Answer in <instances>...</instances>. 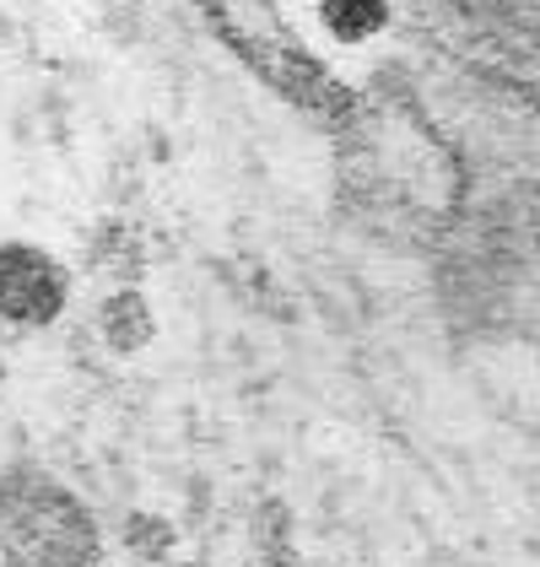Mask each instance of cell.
Here are the masks:
<instances>
[{
    "mask_svg": "<svg viewBox=\"0 0 540 567\" xmlns=\"http://www.w3.org/2000/svg\"><path fill=\"white\" fill-rule=\"evenodd\" d=\"M0 557L11 567H92L97 524L71 486L49 476L0 481Z\"/></svg>",
    "mask_w": 540,
    "mask_h": 567,
    "instance_id": "1",
    "label": "cell"
},
{
    "mask_svg": "<svg viewBox=\"0 0 540 567\" xmlns=\"http://www.w3.org/2000/svg\"><path fill=\"white\" fill-rule=\"evenodd\" d=\"M76 270L33 238H0V324L54 330L71 308Z\"/></svg>",
    "mask_w": 540,
    "mask_h": 567,
    "instance_id": "2",
    "label": "cell"
},
{
    "mask_svg": "<svg viewBox=\"0 0 540 567\" xmlns=\"http://www.w3.org/2000/svg\"><path fill=\"white\" fill-rule=\"evenodd\" d=\"M92 330H97V341H103L108 357H125L131 362L141 351H152L163 324H157V303H152V292L141 281H114L92 303Z\"/></svg>",
    "mask_w": 540,
    "mask_h": 567,
    "instance_id": "3",
    "label": "cell"
},
{
    "mask_svg": "<svg viewBox=\"0 0 540 567\" xmlns=\"http://www.w3.org/2000/svg\"><path fill=\"white\" fill-rule=\"evenodd\" d=\"M82 270L103 287L114 281H146V238L131 221H97L82 244Z\"/></svg>",
    "mask_w": 540,
    "mask_h": 567,
    "instance_id": "4",
    "label": "cell"
},
{
    "mask_svg": "<svg viewBox=\"0 0 540 567\" xmlns=\"http://www.w3.org/2000/svg\"><path fill=\"white\" fill-rule=\"evenodd\" d=\"M309 6L319 17V33L346 49L384 39L390 22H395V0H309Z\"/></svg>",
    "mask_w": 540,
    "mask_h": 567,
    "instance_id": "5",
    "label": "cell"
},
{
    "mask_svg": "<svg viewBox=\"0 0 540 567\" xmlns=\"http://www.w3.org/2000/svg\"><path fill=\"white\" fill-rule=\"evenodd\" d=\"M120 546H125V557L157 567V563H168V557H174L179 529H174V519H163L157 508H131V514L120 519Z\"/></svg>",
    "mask_w": 540,
    "mask_h": 567,
    "instance_id": "6",
    "label": "cell"
}]
</instances>
